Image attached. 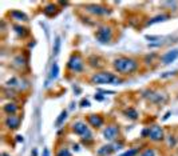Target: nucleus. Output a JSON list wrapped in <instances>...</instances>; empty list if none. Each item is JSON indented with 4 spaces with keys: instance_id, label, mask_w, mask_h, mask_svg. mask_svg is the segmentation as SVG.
Masks as SVG:
<instances>
[{
    "instance_id": "obj_1",
    "label": "nucleus",
    "mask_w": 178,
    "mask_h": 156,
    "mask_svg": "<svg viewBox=\"0 0 178 156\" xmlns=\"http://www.w3.org/2000/svg\"><path fill=\"white\" fill-rule=\"evenodd\" d=\"M138 68V63L137 60L131 59V57H118V59L114 60V70L117 72L120 73H131Z\"/></svg>"
},
{
    "instance_id": "obj_2",
    "label": "nucleus",
    "mask_w": 178,
    "mask_h": 156,
    "mask_svg": "<svg viewBox=\"0 0 178 156\" xmlns=\"http://www.w3.org/2000/svg\"><path fill=\"white\" fill-rule=\"evenodd\" d=\"M122 79H118L114 73L111 72H98L94 73L91 77V83L92 84H120L122 83Z\"/></svg>"
},
{
    "instance_id": "obj_3",
    "label": "nucleus",
    "mask_w": 178,
    "mask_h": 156,
    "mask_svg": "<svg viewBox=\"0 0 178 156\" xmlns=\"http://www.w3.org/2000/svg\"><path fill=\"white\" fill-rule=\"evenodd\" d=\"M95 38L98 39V42H100L102 44L110 43V42H111V39H113V29H111V27H109V25L100 27L98 31H96V33H95Z\"/></svg>"
},
{
    "instance_id": "obj_4",
    "label": "nucleus",
    "mask_w": 178,
    "mask_h": 156,
    "mask_svg": "<svg viewBox=\"0 0 178 156\" xmlns=\"http://www.w3.org/2000/svg\"><path fill=\"white\" fill-rule=\"evenodd\" d=\"M67 67L72 71V72H80L83 70V60L80 57L79 53H74L70 57L68 63H67Z\"/></svg>"
},
{
    "instance_id": "obj_5",
    "label": "nucleus",
    "mask_w": 178,
    "mask_h": 156,
    "mask_svg": "<svg viewBox=\"0 0 178 156\" xmlns=\"http://www.w3.org/2000/svg\"><path fill=\"white\" fill-rule=\"evenodd\" d=\"M149 137L152 139L153 141H159L163 139V131L162 128L158 127V125H153V127L149 128Z\"/></svg>"
},
{
    "instance_id": "obj_6",
    "label": "nucleus",
    "mask_w": 178,
    "mask_h": 156,
    "mask_svg": "<svg viewBox=\"0 0 178 156\" xmlns=\"http://www.w3.org/2000/svg\"><path fill=\"white\" fill-rule=\"evenodd\" d=\"M118 134H119V130L115 127V125H110V127H107L105 132H103V136H105L106 140H115L117 137H118Z\"/></svg>"
},
{
    "instance_id": "obj_7",
    "label": "nucleus",
    "mask_w": 178,
    "mask_h": 156,
    "mask_svg": "<svg viewBox=\"0 0 178 156\" xmlns=\"http://www.w3.org/2000/svg\"><path fill=\"white\" fill-rule=\"evenodd\" d=\"M72 131L75 132L76 135H87L89 132V127L83 123V121H76V123L72 124Z\"/></svg>"
},
{
    "instance_id": "obj_8",
    "label": "nucleus",
    "mask_w": 178,
    "mask_h": 156,
    "mask_svg": "<svg viewBox=\"0 0 178 156\" xmlns=\"http://www.w3.org/2000/svg\"><path fill=\"white\" fill-rule=\"evenodd\" d=\"M177 57H178V49H172L161 57V62H162V64H170V63H173Z\"/></svg>"
},
{
    "instance_id": "obj_9",
    "label": "nucleus",
    "mask_w": 178,
    "mask_h": 156,
    "mask_svg": "<svg viewBox=\"0 0 178 156\" xmlns=\"http://www.w3.org/2000/svg\"><path fill=\"white\" fill-rule=\"evenodd\" d=\"M19 124H20V119L18 116H15V115H9L5 119V125L8 128H11V130H16L19 127Z\"/></svg>"
},
{
    "instance_id": "obj_10",
    "label": "nucleus",
    "mask_w": 178,
    "mask_h": 156,
    "mask_svg": "<svg viewBox=\"0 0 178 156\" xmlns=\"http://www.w3.org/2000/svg\"><path fill=\"white\" fill-rule=\"evenodd\" d=\"M86 8H87V11L94 13V15H103V13L109 12L106 8H103V7H99V5H95V4H90V5H87Z\"/></svg>"
},
{
    "instance_id": "obj_11",
    "label": "nucleus",
    "mask_w": 178,
    "mask_h": 156,
    "mask_svg": "<svg viewBox=\"0 0 178 156\" xmlns=\"http://www.w3.org/2000/svg\"><path fill=\"white\" fill-rule=\"evenodd\" d=\"M89 121H90V124L92 125V127H100V125L103 124V119L98 116V115H90L89 116Z\"/></svg>"
},
{
    "instance_id": "obj_12",
    "label": "nucleus",
    "mask_w": 178,
    "mask_h": 156,
    "mask_svg": "<svg viewBox=\"0 0 178 156\" xmlns=\"http://www.w3.org/2000/svg\"><path fill=\"white\" fill-rule=\"evenodd\" d=\"M9 15H11L15 20H20V22H27V20H28V18H27L24 13L20 12V11H12Z\"/></svg>"
},
{
    "instance_id": "obj_13",
    "label": "nucleus",
    "mask_w": 178,
    "mask_h": 156,
    "mask_svg": "<svg viewBox=\"0 0 178 156\" xmlns=\"http://www.w3.org/2000/svg\"><path fill=\"white\" fill-rule=\"evenodd\" d=\"M43 12L46 13L47 16H54L56 13V5L54 4H47L44 7V9H43Z\"/></svg>"
},
{
    "instance_id": "obj_14",
    "label": "nucleus",
    "mask_w": 178,
    "mask_h": 156,
    "mask_svg": "<svg viewBox=\"0 0 178 156\" xmlns=\"http://www.w3.org/2000/svg\"><path fill=\"white\" fill-rule=\"evenodd\" d=\"M4 111L7 114L12 115V114H15L16 111H18V106H16L15 103H8V104H5L4 106Z\"/></svg>"
},
{
    "instance_id": "obj_15",
    "label": "nucleus",
    "mask_w": 178,
    "mask_h": 156,
    "mask_svg": "<svg viewBox=\"0 0 178 156\" xmlns=\"http://www.w3.org/2000/svg\"><path fill=\"white\" fill-rule=\"evenodd\" d=\"M166 19H169V16H167V15H158V16H155V18H153L152 20H149V22H147V25L154 24V23L163 22V20H166Z\"/></svg>"
},
{
    "instance_id": "obj_16",
    "label": "nucleus",
    "mask_w": 178,
    "mask_h": 156,
    "mask_svg": "<svg viewBox=\"0 0 178 156\" xmlns=\"http://www.w3.org/2000/svg\"><path fill=\"white\" fill-rule=\"evenodd\" d=\"M58 73H59V66H58V63H54L51 67V72H50V77L51 79H56Z\"/></svg>"
},
{
    "instance_id": "obj_17",
    "label": "nucleus",
    "mask_w": 178,
    "mask_h": 156,
    "mask_svg": "<svg viewBox=\"0 0 178 156\" xmlns=\"http://www.w3.org/2000/svg\"><path fill=\"white\" fill-rule=\"evenodd\" d=\"M125 114L127 115V117L133 119V120H135V119H138V112H137L134 108H129V110L125 111Z\"/></svg>"
},
{
    "instance_id": "obj_18",
    "label": "nucleus",
    "mask_w": 178,
    "mask_h": 156,
    "mask_svg": "<svg viewBox=\"0 0 178 156\" xmlns=\"http://www.w3.org/2000/svg\"><path fill=\"white\" fill-rule=\"evenodd\" d=\"M113 151H114V148L111 147V145H105V147H102L98 151V154L99 155H109V154H111Z\"/></svg>"
},
{
    "instance_id": "obj_19",
    "label": "nucleus",
    "mask_w": 178,
    "mask_h": 156,
    "mask_svg": "<svg viewBox=\"0 0 178 156\" xmlns=\"http://www.w3.org/2000/svg\"><path fill=\"white\" fill-rule=\"evenodd\" d=\"M66 117H67V112H66V111H62V114L59 115V117L56 119V121H55V125H56V127H59V125L66 120Z\"/></svg>"
},
{
    "instance_id": "obj_20",
    "label": "nucleus",
    "mask_w": 178,
    "mask_h": 156,
    "mask_svg": "<svg viewBox=\"0 0 178 156\" xmlns=\"http://www.w3.org/2000/svg\"><path fill=\"white\" fill-rule=\"evenodd\" d=\"M60 49V38L55 39V46H54V55H58Z\"/></svg>"
},
{
    "instance_id": "obj_21",
    "label": "nucleus",
    "mask_w": 178,
    "mask_h": 156,
    "mask_svg": "<svg viewBox=\"0 0 178 156\" xmlns=\"http://www.w3.org/2000/svg\"><path fill=\"white\" fill-rule=\"evenodd\" d=\"M56 156H71V152L67 150V148H60Z\"/></svg>"
},
{
    "instance_id": "obj_22",
    "label": "nucleus",
    "mask_w": 178,
    "mask_h": 156,
    "mask_svg": "<svg viewBox=\"0 0 178 156\" xmlns=\"http://www.w3.org/2000/svg\"><path fill=\"white\" fill-rule=\"evenodd\" d=\"M138 151L139 150H137V148H133V150H130V151H126L125 154H122L120 156H135L137 154H138Z\"/></svg>"
},
{
    "instance_id": "obj_23",
    "label": "nucleus",
    "mask_w": 178,
    "mask_h": 156,
    "mask_svg": "<svg viewBox=\"0 0 178 156\" xmlns=\"http://www.w3.org/2000/svg\"><path fill=\"white\" fill-rule=\"evenodd\" d=\"M13 28L16 29V32L19 33V35H24V33H27V32H24V31H27L26 28H23V27H19V25H15Z\"/></svg>"
},
{
    "instance_id": "obj_24",
    "label": "nucleus",
    "mask_w": 178,
    "mask_h": 156,
    "mask_svg": "<svg viewBox=\"0 0 178 156\" xmlns=\"http://www.w3.org/2000/svg\"><path fill=\"white\" fill-rule=\"evenodd\" d=\"M139 156H154V151H153V150H150V148H149V150L143 151V152H142V154H141Z\"/></svg>"
},
{
    "instance_id": "obj_25",
    "label": "nucleus",
    "mask_w": 178,
    "mask_h": 156,
    "mask_svg": "<svg viewBox=\"0 0 178 156\" xmlns=\"http://www.w3.org/2000/svg\"><path fill=\"white\" fill-rule=\"evenodd\" d=\"M16 83H18V80H16L15 77H13V79H11V80L8 81V86H9V87H15V86H16Z\"/></svg>"
},
{
    "instance_id": "obj_26",
    "label": "nucleus",
    "mask_w": 178,
    "mask_h": 156,
    "mask_svg": "<svg viewBox=\"0 0 178 156\" xmlns=\"http://www.w3.org/2000/svg\"><path fill=\"white\" fill-rule=\"evenodd\" d=\"M89 106H90V101L86 100V99H83L82 103H80V107H89Z\"/></svg>"
},
{
    "instance_id": "obj_27",
    "label": "nucleus",
    "mask_w": 178,
    "mask_h": 156,
    "mask_svg": "<svg viewBox=\"0 0 178 156\" xmlns=\"http://www.w3.org/2000/svg\"><path fill=\"white\" fill-rule=\"evenodd\" d=\"M146 39L147 40H158L159 38H158V36H146Z\"/></svg>"
},
{
    "instance_id": "obj_28",
    "label": "nucleus",
    "mask_w": 178,
    "mask_h": 156,
    "mask_svg": "<svg viewBox=\"0 0 178 156\" xmlns=\"http://www.w3.org/2000/svg\"><path fill=\"white\" fill-rule=\"evenodd\" d=\"M31 156H38V150H36V148H33V150H32Z\"/></svg>"
},
{
    "instance_id": "obj_29",
    "label": "nucleus",
    "mask_w": 178,
    "mask_h": 156,
    "mask_svg": "<svg viewBox=\"0 0 178 156\" xmlns=\"http://www.w3.org/2000/svg\"><path fill=\"white\" fill-rule=\"evenodd\" d=\"M43 156H50V151L47 150V148L44 150V152H43Z\"/></svg>"
},
{
    "instance_id": "obj_30",
    "label": "nucleus",
    "mask_w": 178,
    "mask_h": 156,
    "mask_svg": "<svg viewBox=\"0 0 178 156\" xmlns=\"http://www.w3.org/2000/svg\"><path fill=\"white\" fill-rule=\"evenodd\" d=\"M169 116H170V112H167V114L165 115V116H163V120H166V119H167V117H169Z\"/></svg>"
},
{
    "instance_id": "obj_31",
    "label": "nucleus",
    "mask_w": 178,
    "mask_h": 156,
    "mask_svg": "<svg viewBox=\"0 0 178 156\" xmlns=\"http://www.w3.org/2000/svg\"><path fill=\"white\" fill-rule=\"evenodd\" d=\"M95 99H98V100H102L103 97H102V96H99V95H95Z\"/></svg>"
},
{
    "instance_id": "obj_32",
    "label": "nucleus",
    "mask_w": 178,
    "mask_h": 156,
    "mask_svg": "<svg viewBox=\"0 0 178 156\" xmlns=\"http://www.w3.org/2000/svg\"><path fill=\"white\" fill-rule=\"evenodd\" d=\"M16 137H18V139H16L18 141H23V136H16Z\"/></svg>"
},
{
    "instance_id": "obj_33",
    "label": "nucleus",
    "mask_w": 178,
    "mask_h": 156,
    "mask_svg": "<svg viewBox=\"0 0 178 156\" xmlns=\"http://www.w3.org/2000/svg\"><path fill=\"white\" fill-rule=\"evenodd\" d=\"M3 156H7V155H5V154H3Z\"/></svg>"
}]
</instances>
